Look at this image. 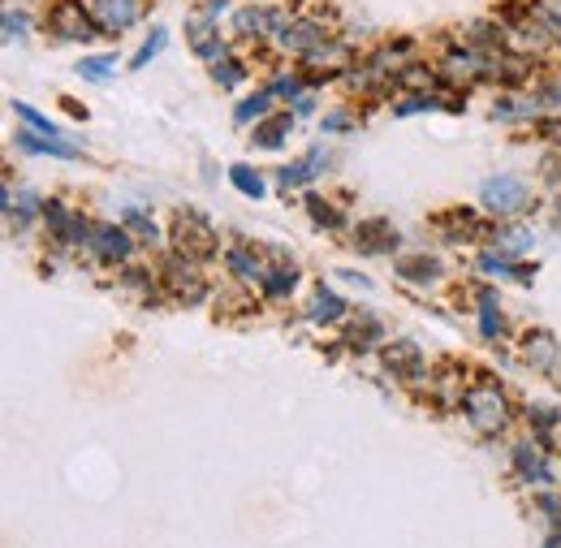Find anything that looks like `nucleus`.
Here are the masks:
<instances>
[{
	"instance_id": "1",
	"label": "nucleus",
	"mask_w": 561,
	"mask_h": 548,
	"mask_svg": "<svg viewBox=\"0 0 561 548\" xmlns=\"http://www.w3.org/2000/svg\"><path fill=\"white\" fill-rule=\"evenodd\" d=\"M463 406H466V419L475 423L484 436H493V432H501V427L510 423V402H505V393L496 385L471 388L463 397Z\"/></svg>"
},
{
	"instance_id": "2",
	"label": "nucleus",
	"mask_w": 561,
	"mask_h": 548,
	"mask_svg": "<svg viewBox=\"0 0 561 548\" xmlns=\"http://www.w3.org/2000/svg\"><path fill=\"white\" fill-rule=\"evenodd\" d=\"M173 247H177L186 259H207L216 251V233H212V225H207L203 216L182 212V216L173 221Z\"/></svg>"
},
{
	"instance_id": "3",
	"label": "nucleus",
	"mask_w": 561,
	"mask_h": 548,
	"mask_svg": "<svg viewBox=\"0 0 561 548\" xmlns=\"http://www.w3.org/2000/svg\"><path fill=\"white\" fill-rule=\"evenodd\" d=\"M523 203H527V182L523 177L501 173V177L484 182V207L496 212V216H514V212H523Z\"/></svg>"
},
{
	"instance_id": "4",
	"label": "nucleus",
	"mask_w": 561,
	"mask_h": 548,
	"mask_svg": "<svg viewBox=\"0 0 561 548\" xmlns=\"http://www.w3.org/2000/svg\"><path fill=\"white\" fill-rule=\"evenodd\" d=\"M48 31L57 35V39H91L96 27H91V18H87V9H82L78 0H61V4L48 13Z\"/></svg>"
},
{
	"instance_id": "5",
	"label": "nucleus",
	"mask_w": 561,
	"mask_h": 548,
	"mask_svg": "<svg viewBox=\"0 0 561 548\" xmlns=\"http://www.w3.org/2000/svg\"><path fill=\"white\" fill-rule=\"evenodd\" d=\"M91 13H96V27H104V31H130L143 4L138 0H96Z\"/></svg>"
},
{
	"instance_id": "6",
	"label": "nucleus",
	"mask_w": 561,
	"mask_h": 548,
	"mask_svg": "<svg viewBox=\"0 0 561 548\" xmlns=\"http://www.w3.org/2000/svg\"><path fill=\"white\" fill-rule=\"evenodd\" d=\"M43 221H48L52 238H57L61 247H74V242L91 238L87 221H82V216H74V212H69V207H61V203H48V207H43Z\"/></svg>"
},
{
	"instance_id": "7",
	"label": "nucleus",
	"mask_w": 561,
	"mask_h": 548,
	"mask_svg": "<svg viewBox=\"0 0 561 548\" xmlns=\"http://www.w3.org/2000/svg\"><path fill=\"white\" fill-rule=\"evenodd\" d=\"M91 247H96V255L108 259V263H121V259H130V251H134L130 233L117 229V225H96L91 229Z\"/></svg>"
},
{
	"instance_id": "8",
	"label": "nucleus",
	"mask_w": 561,
	"mask_h": 548,
	"mask_svg": "<svg viewBox=\"0 0 561 548\" xmlns=\"http://www.w3.org/2000/svg\"><path fill=\"white\" fill-rule=\"evenodd\" d=\"M397 247V229L389 225V221H363L359 225V251L363 255H380V251H393Z\"/></svg>"
},
{
	"instance_id": "9",
	"label": "nucleus",
	"mask_w": 561,
	"mask_h": 548,
	"mask_svg": "<svg viewBox=\"0 0 561 548\" xmlns=\"http://www.w3.org/2000/svg\"><path fill=\"white\" fill-rule=\"evenodd\" d=\"M186 31H191V48H195L199 57H207V61L225 57V43L216 39V31H212V18H207V13H203V18H191V22H186Z\"/></svg>"
},
{
	"instance_id": "10",
	"label": "nucleus",
	"mask_w": 561,
	"mask_h": 548,
	"mask_svg": "<svg viewBox=\"0 0 561 548\" xmlns=\"http://www.w3.org/2000/svg\"><path fill=\"white\" fill-rule=\"evenodd\" d=\"M233 27H238L242 35H264V31H277V27H281V18H277L268 4H246V9H238Z\"/></svg>"
},
{
	"instance_id": "11",
	"label": "nucleus",
	"mask_w": 561,
	"mask_h": 548,
	"mask_svg": "<svg viewBox=\"0 0 561 548\" xmlns=\"http://www.w3.org/2000/svg\"><path fill=\"white\" fill-rule=\"evenodd\" d=\"M527 358L540 367V372H557L561 367V346L549 337V333H531L527 337Z\"/></svg>"
},
{
	"instance_id": "12",
	"label": "nucleus",
	"mask_w": 561,
	"mask_h": 548,
	"mask_svg": "<svg viewBox=\"0 0 561 548\" xmlns=\"http://www.w3.org/2000/svg\"><path fill=\"white\" fill-rule=\"evenodd\" d=\"M397 272L406 281H415V286H428V281L440 277V263H436V255H410V259H397Z\"/></svg>"
},
{
	"instance_id": "13",
	"label": "nucleus",
	"mask_w": 561,
	"mask_h": 548,
	"mask_svg": "<svg viewBox=\"0 0 561 548\" xmlns=\"http://www.w3.org/2000/svg\"><path fill=\"white\" fill-rule=\"evenodd\" d=\"M281 43L294 52H311L316 43H324V31L316 22H294V27H281Z\"/></svg>"
},
{
	"instance_id": "14",
	"label": "nucleus",
	"mask_w": 561,
	"mask_h": 548,
	"mask_svg": "<svg viewBox=\"0 0 561 548\" xmlns=\"http://www.w3.org/2000/svg\"><path fill=\"white\" fill-rule=\"evenodd\" d=\"M18 147H27V152H48V156H61V160H74V156H78V147L61 143L57 134H18Z\"/></svg>"
},
{
	"instance_id": "15",
	"label": "nucleus",
	"mask_w": 561,
	"mask_h": 548,
	"mask_svg": "<svg viewBox=\"0 0 561 548\" xmlns=\"http://www.w3.org/2000/svg\"><path fill=\"white\" fill-rule=\"evenodd\" d=\"M385 363L393 367L397 376H419V367H424V358H419V350H415L410 341H397V346H389V350H385Z\"/></svg>"
},
{
	"instance_id": "16",
	"label": "nucleus",
	"mask_w": 561,
	"mask_h": 548,
	"mask_svg": "<svg viewBox=\"0 0 561 548\" xmlns=\"http://www.w3.org/2000/svg\"><path fill=\"white\" fill-rule=\"evenodd\" d=\"M225 259H230V268L242 277V281H264V268H260V259L251 255L246 247H230V255H225Z\"/></svg>"
},
{
	"instance_id": "17",
	"label": "nucleus",
	"mask_w": 561,
	"mask_h": 548,
	"mask_svg": "<svg viewBox=\"0 0 561 548\" xmlns=\"http://www.w3.org/2000/svg\"><path fill=\"white\" fill-rule=\"evenodd\" d=\"M285 134H290V113H281V117H268L264 126L255 129V143L272 152V147H281V143H285Z\"/></svg>"
},
{
	"instance_id": "18",
	"label": "nucleus",
	"mask_w": 561,
	"mask_h": 548,
	"mask_svg": "<svg viewBox=\"0 0 561 548\" xmlns=\"http://www.w3.org/2000/svg\"><path fill=\"white\" fill-rule=\"evenodd\" d=\"M514 466H518L527 480H535V484H540V480H549V466H544V458L531 450V445H518V450H514Z\"/></svg>"
},
{
	"instance_id": "19",
	"label": "nucleus",
	"mask_w": 561,
	"mask_h": 548,
	"mask_svg": "<svg viewBox=\"0 0 561 548\" xmlns=\"http://www.w3.org/2000/svg\"><path fill=\"white\" fill-rule=\"evenodd\" d=\"M320 164H324V152H311L307 160L285 164V168H281V182H285V186H298V182H311V173H316Z\"/></svg>"
},
{
	"instance_id": "20",
	"label": "nucleus",
	"mask_w": 561,
	"mask_h": 548,
	"mask_svg": "<svg viewBox=\"0 0 561 548\" xmlns=\"http://www.w3.org/2000/svg\"><path fill=\"white\" fill-rule=\"evenodd\" d=\"M346 311V302L332 290H316V302H311V320H337Z\"/></svg>"
},
{
	"instance_id": "21",
	"label": "nucleus",
	"mask_w": 561,
	"mask_h": 548,
	"mask_svg": "<svg viewBox=\"0 0 561 548\" xmlns=\"http://www.w3.org/2000/svg\"><path fill=\"white\" fill-rule=\"evenodd\" d=\"M230 182L242 194H251V199H264V182H260V173H251L246 164H233V168H230Z\"/></svg>"
},
{
	"instance_id": "22",
	"label": "nucleus",
	"mask_w": 561,
	"mask_h": 548,
	"mask_svg": "<svg viewBox=\"0 0 561 548\" xmlns=\"http://www.w3.org/2000/svg\"><path fill=\"white\" fill-rule=\"evenodd\" d=\"M496 247H501V255H523L531 247V229H505L496 238Z\"/></svg>"
},
{
	"instance_id": "23",
	"label": "nucleus",
	"mask_w": 561,
	"mask_h": 548,
	"mask_svg": "<svg viewBox=\"0 0 561 548\" xmlns=\"http://www.w3.org/2000/svg\"><path fill=\"white\" fill-rule=\"evenodd\" d=\"M268 104H272V91H255L251 99H242V108H238V121L246 126V121H255V117H264Z\"/></svg>"
},
{
	"instance_id": "24",
	"label": "nucleus",
	"mask_w": 561,
	"mask_h": 548,
	"mask_svg": "<svg viewBox=\"0 0 561 548\" xmlns=\"http://www.w3.org/2000/svg\"><path fill=\"white\" fill-rule=\"evenodd\" d=\"M160 48H165V27H156V31L147 35V43H143V48H138V52H134V69H143V65L152 61V57H156V52H160Z\"/></svg>"
},
{
	"instance_id": "25",
	"label": "nucleus",
	"mask_w": 561,
	"mask_h": 548,
	"mask_svg": "<svg viewBox=\"0 0 561 548\" xmlns=\"http://www.w3.org/2000/svg\"><path fill=\"white\" fill-rule=\"evenodd\" d=\"M113 57H87V61L78 65V74H82V78H91V82H104V78H108V74H113Z\"/></svg>"
},
{
	"instance_id": "26",
	"label": "nucleus",
	"mask_w": 561,
	"mask_h": 548,
	"mask_svg": "<svg viewBox=\"0 0 561 548\" xmlns=\"http://www.w3.org/2000/svg\"><path fill=\"white\" fill-rule=\"evenodd\" d=\"M212 78L221 82V87H238L242 78H246V69L238 61H216V69H212Z\"/></svg>"
},
{
	"instance_id": "27",
	"label": "nucleus",
	"mask_w": 561,
	"mask_h": 548,
	"mask_svg": "<svg viewBox=\"0 0 561 548\" xmlns=\"http://www.w3.org/2000/svg\"><path fill=\"white\" fill-rule=\"evenodd\" d=\"M424 108H440V99L436 96H406V99H397V117H410V113H424Z\"/></svg>"
},
{
	"instance_id": "28",
	"label": "nucleus",
	"mask_w": 561,
	"mask_h": 548,
	"mask_svg": "<svg viewBox=\"0 0 561 548\" xmlns=\"http://www.w3.org/2000/svg\"><path fill=\"white\" fill-rule=\"evenodd\" d=\"M298 281V272H268L264 277V294H272V298H281V294H290Z\"/></svg>"
},
{
	"instance_id": "29",
	"label": "nucleus",
	"mask_w": 561,
	"mask_h": 548,
	"mask_svg": "<svg viewBox=\"0 0 561 548\" xmlns=\"http://www.w3.org/2000/svg\"><path fill=\"white\" fill-rule=\"evenodd\" d=\"M350 341H355V346H371V341H380V324L363 316V320L350 328Z\"/></svg>"
},
{
	"instance_id": "30",
	"label": "nucleus",
	"mask_w": 561,
	"mask_h": 548,
	"mask_svg": "<svg viewBox=\"0 0 561 548\" xmlns=\"http://www.w3.org/2000/svg\"><path fill=\"white\" fill-rule=\"evenodd\" d=\"M307 207H311V216H316L320 225H329V229H337V225H341V216L332 212V207H329V203H324V199H320V194H311V199H307Z\"/></svg>"
},
{
	"instance_id": "31",
	"label": "nucleus",
	"mask_w": 561,
	"mask_h": 548,
	"mask_svg": "<svg viewBox=\"0 0 561 548\" xmlns=\"http://www.w3.org/2000/svg\"><path fill=\"white\" fill-rule=\"evenodd\" d=\"M126 225H130L134 233L143 238V242H156V238H160V233H156V225H152V221H147L143 212H126Z\"/></svg>"
},
{
	"instance_id": "32",
	"label": "nucleus",
	"mask_w": 561,
	"mask_h": 548,
	"mask_svg": "<svg viewBox=\"0 0 561 548\" xmlns=\"http://www.w3.org/2000/svg\"><path fill=\"white\" fill-rule=\"evenodd\" d=\"M535 18L544 22V31H549V35H557V39H561V0H553V4H549L544 13L535 9Z\"/></svg>"
},
{
	"instance_id": "33",
	"label": "nucleus",
	"mask_w": 561,
	"mask_h": 548,
	"mask_svg": "<svg viewBox=\"0 0 561 548\" xmlns=\"http://www.w3.org/2000/svg\"><path fill=\"white\" fill-rule=\"evenodd\" d=\"M4 35H27V18L4 9V13H0V39H4Z\"/></svg>"
},
{
	"instance_id": "34",
	"label": "nucleus",
	"mask_w": 561,
	"mask_h": 548,
	"mask_svg": "<svg viewBox=\"0 0 561 548\" xmlns=\"http://www.w3.org/2000/svg\"><path fill=\"white\" fill-rule=\"evenodd\" d=\"M553 423H557V415H553L549 406H544V411H540V406H531V427H535V432H549Z\"/></svg>"
},
{
	"instance_id": "35",
	"label": "nucleus",
	"mask_w": 561,
	"mask_h": 548,
	"mask_svg": "<svg viewBox=\"0 0 561 548\" xmlns=\"http://www.w3.org/2000/svg\"><path fill=\"white\" fill-rule=\"evenodd\" d=\"M35 216V194H18V221H31Z\"/></svg>"
},
{
	"instance_id": "36",
	"label": "nucleus",
	"mask_w": 561,
	"mask_h": 548,
	"mask_svg": "<svg viewBox=\"0 0 561 548\" xmlns=\"http://www.w3.org/2000/svg\"><path fill=\"white\" fill-rule=\"evenodd\" d=\"M540 129H544V138H553V143L561 147V121H544Z\"/></svg>"
},
{
	"instance_id": "37",
	"label": "nucleus",
	"mask_w": 561,
	"mask_h": 548,
	"mask_svg": "<svg viewBox=\"0 0 561 548\" xmlns=\"http://www.w3.org/2000/svg\"><path fill=\"white\" fill-rule=\"evenodd\" d=\"M311 108H316V104H311V99H294V113H298V117H307V113H311Z\"/></svg>"
},
{
	"instance_id": "38",
	"label": "nucleus",
	"mask_w": 561,
	"mask_h": 548,
	"mask_svg": "<svg viewBox=\"0 0 561 548\" xmlns=\"http://www.w3.org/2000/svg\"><path fill=\"white\" fill-rule=\"evenodd\" d=\"M346 126H350L346 117H329V121H324V129H346Z\"/></svg>"
},
{
	"instance_id": "39",
	"label": "nucleus",
	"mask_w": 561,
	"mask_h": 548,
	"mask_svg": "<svg viewBox=\"0 0 561 548\" xmlns=\"http://www.w3.org/2000/svg\"><path fill=\"white\" fill-rule=\"evenodd\" d=\"M0 212H9V191L0 186Z\"/></svg>"
}]
</instances>
